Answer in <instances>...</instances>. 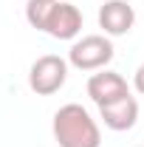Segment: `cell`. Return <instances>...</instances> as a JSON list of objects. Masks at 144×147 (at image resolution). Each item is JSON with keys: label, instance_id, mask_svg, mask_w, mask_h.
<instances>
[{"label": "cell", "instance_id": "6da1fadb", "mask_svg": "<svg viewBox=\"0 0 144 147\" xmlns=\"http://www.w3.org/2000/svg\"><path fill=\"white\" fill-rule=\"evenodd\" d=\"M54 142L59 147H102V130L88 108L68 102L54 113Z\"/></svg>", "mask_w": 144, "mask_h": 147}, {"label": "cell", "instance_id": "7a4b0ae2", "mask_svg": "<svg viewBox=\"0 0 144 147\" xmlns=\"http://www.w3.org/2000/svg\"><path fill=\"white\" fill-rule=\"evenodd\" d=\"M68 79V59L59 54H42L37 57L28 68V88L37 96H51L57 93Z\"/></svg>", "mask_w": 144, "mask_h": 147}, {"label": "cell", "instance_id": "3957f363", "mask_svg": "<svg viewBox=\"0 0 144 147\" xmlns=\"http://www.w3.org/2000/svg\"><path fill=\"white\" fill-rule=\"evenodd\" d=\"M113 42L108 34H88L76 40L68 51V62L79 71H102L113 59Z\"/></svg>", "mask_w": 144, "mask_h": 147}, {"label": "cell", "instance_id": "277c9868", "mask_svg": "<svg viewBox=\"0 0 144 147\" xmlns=\"http://www.w3.org/2000/svg\"><path fill=\"white\" fill-rule=\"evenodd\" d=\"M133 23H136V9L127 0H105L99 6V28L108 37L130 34Z\"/></svg>", "mask_w": 144, "mask_h": 147}, {"label": "cell", "instance_id": "5b68a950", "mask_svg": "<svg viewBox=\"0 0 144 147\" xmlns=\"http://www.w3.org/2000/svg\"><path fill=\"white\" fill-rule=\"evenodd\" d=\"M88 96L96 102V108H102V105H110L116 99L130 96V88H127V79L122 74L102 68L99 74H93L88 79Z\"/></svg>", "mask_w": 144, "mask_h": 147}, {"label": "cell", "instance_id": "8992f818", "mask_svg": "<svg viewBox=\"0 0 144 147\" xmlns=\"http://www.w3.org/2000/svg\"><path fill=\"white\" fill-rule=\"evenodd\" d=\"M79 31H82V11L73 3L59 0L54 14H51V20H48L45 34H51L54 40H76Z\"/></svg>", "mask_w": 144, "mask_h": 147}, {"label": "cell", "instance_id": "52a82bcc", "mask_svg": "<svg viewBox=\"0 0 144 147\" xmlns=\"http://www.w3.org/2000/svg\"><path fill=\"white\" fill-rule=\"evenodd\" d=\"M99 119L105 122V127L116 130V133L130 130L139 122V102H136V96H124V99H116L110 105H102L99 108Z\"/></svg>", "mask_w": 144, "mask_h": 147}, {"label": "cell", "instance_id": "ba28073f", "mask_svg": "<svg viewBox=\"0 0 144 147\" xmlns=\"http://www.w3.org/2000/svg\"><path fill=\"white\" fill-rule=\"evenodd\" d=\"M57 3L59 0H28L26 3V20H28V26L37 28V31H45L48 28V20L54 14Z\"/></svg>", "mask_w": 144, "mask_h": 147}, {"label": "cell", "instance_id": "9c48e42d", "mask_svg": "<svg viewBox=\"0 0 144 147\" xmlns=\"http://www.w3.org/2000/svg\"><path fill=\"white\" fill-rule=\"evenodd\" d=\"M133 88H136V91L144 96V62L136 68V74H133Z\"/></svg>", "mask_w": 144, "mask_h": 147}, {"label": "cell", "instance_id": "30bf717a", "mask_svg": "<svg viewBox=\"0 0 144 147\" xmlns=\"http://www.w3.org/2000/svg\"><path fill=\"white\" fill-rule=\"evenodd\" d=\"M141 147H144V144H141Z\"/></svg>", "mask_w": 144, "mask_h": 147}]
</instances>
